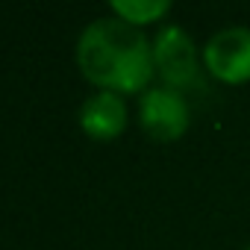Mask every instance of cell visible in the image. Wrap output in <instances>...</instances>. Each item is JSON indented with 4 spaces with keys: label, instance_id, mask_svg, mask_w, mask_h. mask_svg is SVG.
<instances>
[{
    "label": "cell",
    "instance_id": "obj_2",
    "mask_svg": "<svg viewBox=\"0 0 250 250\" xmlns=\"http://www.w3.org/2000/svg\"><path fill=\"white\" fill-rule=\"evenodd\" d=\"M153 68L168 88L183 91L200 85V62L191 36L183 27H162L153 39Z\"/></svg>",
    "mask_w": 250,
    "mask_h": 250
},
{
    "label": "cell",
    "instance_id": "obj_6",
    "mask_svg": "<svg viewBox=\"0 0 250 250\" xmlns=\"http://www.w3.org/2000/svg\"><path fill=\"white\" fill-rule=\"evenodd\" d=\"M168 9H171L168 0H112V12L133 27L159 21Z\"/></svg>",
    "mask_w": 250,
    "mask_h": 250
},
{
    "label": "cell",
    "instance_id": "obj_5",
    "mask_svg": "<svg viewBox=\"0 0 250 250\" xmlns=\"http://www.w3.org/2000/svg\"><path fill=\"white\" fill-rule=\"evenodd\" d=\"M80 127L91 139H100V142L121 136L124 127H127V103H124V97L118 91H106V88L91 94L80 106Z\"/></svg>",
    "mask_w": 250,
    "mask_h": 250
},
{
    "label": "cell",
    "instance_id": "obj_4",
    "mask_svg": "<svg viewBox=\"0 0 250 250\" xmlns=\"http://www.w3.org/2000/svg\"><path fill=\"white\" fill-rule=\"evenodd\" d=\"M139 121L153 142H177L188 130V103L168 85L147 88L139 103Z\"/></svg>",
    "mask_w": 250,
    "mask_h": 250
},
{
    "label": "cell",
    "instance_id": "obj_1",
    "mask_svg": "<svg viewBox=\"0 0 250 250\" xmlns=\"http://www.w3.org/2000/svg\"><path fill=\"white\" fill-rule=\"evenodd\" d=\"M80 71L106 91L133 94L142 91L153 77V44L118 15L91 21L77 42Z\"/></svg>",
    "mask_w": 250,
    "mask_h": 250
},
{
    "label": "cell",
    "instance_id": "obj_3",
    "mask_svg": "<svg viewBox=\"0 0 250 250\" xmlns=\"http://www.w3.org/2000/svg\"><path fill=\"white\" fill-rule=\"evenodd\" d=\"M203 65L215 80L227 85L250 83V30L247 27L218 30L203 47Z\"/></svg>",
    "mask_w": 250,
    "mask_h": 250
},
{
    "label": "cell",
    "instance_id": "obj_7",
    "mask_svg": "<svg viewBox=\"0 0 250 250\" xmlns=\"http://www.w3.org/2000/svg\"><path fill=\"white\" fill-rule=\"evenodd\" d=\"M247 250H250V247H247Z\"/></svg>",
    "mask_w": 250,
    "mask_h": 250
}]
</instances>
